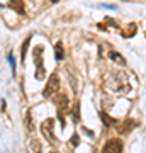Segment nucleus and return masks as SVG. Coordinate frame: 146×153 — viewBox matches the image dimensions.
<instances>
[{
    "instance_id": "nucleus-1",
    "label": "nucleus",
    "mask_w": 146,
    "mask_h": 153,
    "mask_svg": "<svg viewBox=\"0 0 146 153\" xmlns=\"http://www.w3.org/2000/svg\"><path fill=\"white\" fill-rule=\"evenodd\" d=\"M107 87H110L112 90H116V92H122V90H126V88H127L126 76L121 75L119 71L112 73V75L107 78Z\"/></svg>"
},
{
    "instance_id": "nucleus-2",
    "label": "nucleus",
    "mask_w": 146,
    "mask_h": 153,
    "mask_svg": "<svg viewBox=\"0 0 146 153\" xmlns=\"http://www.w3.org/2000/svg\"><path fill=\"white\" fill-rule=\"evenodd\" d=\"M43 51L44 48L43 46H34V63H36V78L38 80H44V76H46V71L43 68Z\"/></svg>"
},
{
    "instance_id": "nucleus-3",
    "label": "nucleus",
    "mask_w": 146,
    "mask_h": 153,
    "mask_svg": "<svg viewBox=\"0 0 146 153\" xmlns=\"http://www.w3.org/2000/svg\"><path fill=\"white\" fill-rule=\"evenodd\" d=\"M58 90H60V78H58V73L54 71V73H51V76L48 80V85L43 90V97L51 99L54 94H58Z\"/></svg>"
},
{
    "instance_id": "nucleus-4",
    "label": "nucleus",
    "mask_w": 146,
    "mask_h": 153,
    "mask_svg": "<svg viewBox=\"0 0 146 153\" xmlns=\"http://www.w3.org/2000/svg\"><path fill=\"white\" fill-rule=\"evenodd\" d=\"M122 148H124V145H122L121 140L110 138V140H107V143L104 145L102 153H122Z\"/></svg>"
},
{
    "instance_id": "nucleus-5",
    "label": "nucleus",
    "mask_w": 146,
    "mask_h": 153,
    "mask_svg": "<svg viewBox=\"0 0 146 153\" xmlns=\"http://www.w3.org/2000/svg\"><path fill=\"white\" fill-rule=\"evenodd\" d=\"M53 124H54L53 119H44L43 124H41V131H43L44 138H46L49 143L54 145V143H56V136H54V133H53Z\"/></svg>"
},
{
    "instance_id": "nucleus-6",
    "label": "nucleus",
    "mask_w": 146,
    "mask_h": 153,
    "mask_svg": "<svg viewBox=\"0 0 146 153\" xmlns=\"http://www.w3.org/2000/svg\"><path fill=\"white\" fill-rule=\"evenodd\" d=\"M9 7L14 9L17 14H24L26 12V7H24V2L22 0H9Z\"/></svg>"
},
{
    "instance_id": "nucleus-7",
    "label": "nucleus",
    "mask_w": 146,
    "mask_h": 153,
    "mask_svg": "<svg viewBox=\"0 0 146 153\" xmlns=\"http://www.w3.org/2000/svg\"><path fill=\"white\" fill-rule=\"evenodd\" d=\"M63 56H65V49H63V43L61 41H58V43L54 44V58L58 61L63 60Z\"/></svg>"
},
{
    "instance_id": "nucleus-8",
    "label": "nucleus",
    "mask_w": 146,
    "mask_h": 153,
    "mask_svg": "<svg viewBox=\"0 0 146 153\" xmlns=\"http://www.w3.org/2000/svg\"><path fill=\"white\" fill-rule=\"evenodd\" d=\"M109 58H110L112 61H116V63H119V65H122V66L126 65L124 56L121 55V53H117V51H110V53H109Z\"/></svg>"
},
{
    "instance_id": "nucleus-9",
    "label": "nucleus",
    "mask_w": 146,
    "mask_h": 153,
    "mask_svg": "<svg viewBox=\"0 0 146 153\" xmlns=\"http://www.w3.org/2000/svg\"><path fill=\"white\" fill-rule=\"evenodd\" d=\"M68 107V99L65 94H61L58 97V112H65V109Z\"/></svg>"
},
{
    "instance_id": "nucleus-10",
    "label": "nucleus",
    "mask_w": 146,
    "mask_h": 153,
    "mask_svg": "<svg viewBox=\"0 0 146 153\" xmlns=\"http://www.w3.org/2000/svg\"><path fill=\"white\" fill-rule=\"evenodd\" d=\"M100 119H102V123H104L105 126H107V128H110V126H114V124H117V123H116V119L109 117V116L105 114V112H100Z\"/></svg>"
},
{
    "instance_id": "nucleus-11",
    "label": "nucleus",
    "mask_w": 146,
    "mask_h": 153,
    "mask_svg": "<svg viewBox=\"0 0 146 153\" xmlns=\"http://www.w3.org/2000/svg\"><path fill=\"white\" fill-rule=\"evenodd\" d=\"M71 117H73V121L75 123H78L80 121V102L76 100L75 105H73V111H71Z\"/></svg>"
},
{
    "instance_id": "nucleus-12",
    "label": "nucleus",
    "mask_w": 146,
    "mask_h": 153,
    "mask_svg": "<svg viewBox=\"0 0 146 153\" xmlns=\"http://www.w3.org/2000/svg\"><path fill=\"white\" fill-rule=\"evenodd\" d=\"M29 43H31V38H26V41L22 43V46H21V60H24V58H26L27 48H29Z\"/></svg>"
},
{
    "instance_id": "nucleus-13",
    "label": "nucleus",
    "mask_w": 146,
    "mask_h": 153,
    "mask_svg": "<svg viewBox=\"0 0 146 153\" xmlns=\"http://www.w3.org/2000/svg\"><path fill=\"white\" fill-rule=\"evenodd\" d=\"M31 117H33V116H31V111H29V112L26 114V121H24V123H26L27 131H33V129H34V126H33V121H31Z\"/></svg>"
},
{
    "instance_id": "nucleus-14",
    "label": "nucleus",
    "mask_w": 146,
    "mask_h": 153,
    "mask_svg": "<svg viewBox=\"0 0 146 153\" xmlns=\"http://www.w3.org/2000/svg\"><path fill=\"white\" fill-rule=\"evenodd\" d=\"M134 31H136V24H131L129 27L126 29V33H124V36H126V38H133V36H134V34H136Z\"/></svg>"
},
{
    "instance_id": "nucleus-15",
    "label": "nucleus",
    "mask_w": 146,
    "mask_h": 153,
    "mask_svg": "<svg viewBox=\"0 0 146 153\" xmlns=\"http://www.w3.org/2000/svg\"><path fill=\"white\" fill-rule=\"evenodd\" d=\"M133 124H134L133 121H126V123H124V126L121 128V133H127V131H131V129H133L131 126H133Z\"/></svg>"
},
{
    "instance_id": "nucleus-16",
    "label": "nucleus",
    "mask_w": 146,
    "mask_h": 153,
    "mask_svg": "<svg viewBox=\"0 0 146 153\" xmlns=\"http://www.w3.org/2000/svg\"><path fill=\"white\" fill-rule=\"evenodd\" d=\"M70 143L73 145V146H78V145H80V136H78V134H73L71 140H70Z\"/></svg>"
},
{
    "instance_id": "nucleus-17",
    "label": "nucleus",
    "mask_w": 146,
    "mask_h": 153,
    "mask_svg": "<svg viewBox=\"0 0 146 153\" xmlns=\"http://www.w3.org/2000/svg\"><path fill=\"white\" fill-rule=\"evenodd\" d=\"M9 63H10V66H12V71H16V60H14L12 53H9Z\"/></svg>"
},
{
    "instance_id": "nucleus-18",
    "label": "nucleus",
    "mask_w": 146,
    "mask_h": 153,
    "mask_svg": "<svg viewBox=\"0 0 146 153\" xmlns=\"http://www.w3.org/2000/svg\"><path fill=\"white\" fill-rule=\"evenodd\" d=\"M2 112H5V100L2 99Z\"/></svg>"
},
{
    "instance_id": "nucleus-19",
    "label": "nucleus",
    "mask_w": 146,
    "mask_h": 153,
    "mask_svg": "<svg viewBox=\"0 0 146 153\" xmlns=\"http://www.w3.org/2000/svg\"><path fill=\"white\" fill-rule=\"evenodd\" d=\"M51 2H53V4H56V2H60V0H51Z\"/></svg>"
},
{
    "instance_id": "nucleus-20",
    "label": "nucleus",
    "mask_w": 146,
    "mask_h": 153,
    "mask_svg": "<svg viewBox=\"0 0 146 153\" xmlns=\"http://www.w3.org/2000/svg\"><path fill=\"white\" fill-rule=\"evenodd\" d=\"M51 153H56V152H51Z\"/></svg>"
}]
</instances>
